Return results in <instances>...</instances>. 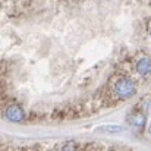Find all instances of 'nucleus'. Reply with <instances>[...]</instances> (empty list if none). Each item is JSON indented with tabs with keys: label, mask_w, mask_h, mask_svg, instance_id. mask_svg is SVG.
<instances>
[{
	"label": "nucleus",
	"mask_w": 151,
	"mask_h": 151,
	"mask_svg": "<svg viewBox=\"0 0 151 151\" xmlns=\"http://www.w3.org/2000/svg\"><path fill=\"white\" fill-rule=\"evenodd\" d=\"M137 72L141 75V76H148L151 73V59L144 56L141 57L138 62H137Z\"/></svg>",
	"instance_id": "4"
},
{
	"label": "nucleus",
	"mask_w": 151,
	"mask_h": 151,
	"mask_svg": "<svg viewBox=\"0 0 151 151\" xmlns=\"http://www.w3.org/2000/svg\"><path fill=\"white\" fill-rule=\"evenodd\" d=\"M145 111L151 114V99H147L145 100Z\"/></svg>",
	"instance_id": "7"
},
{
	"label": "nucleus",
	"mask_w": 151,
	"mask_h": 151,
	"mask_svg": "<svg viewBox=\"0 0 151 151\" xmlns=\"http://www.w3.org/2000/svg\"><path fill=\"white\" fill-rule=\"evenodd\" d=\"M148 135H150V137H151V123H150V125H148Z\"/></svg>",
	"instance_id": "8"
},
{
	"label": "nucleus",
	"mask_w": 151,
	"mask_h": 151,
	"mask_svg": "<svg viewBox=\"0 0 151 151\" xmlns=\"http://www.w3.org/2000/svg\"><path fill=\"white\" fill-rule=\"evenodd\" d=\"M99 132H109V134H120L123 129L117 125H106V126H99Z\"/></svg>",
	"instance_id": "5"
},
{
	"label": "nucleus",
	"mask_w": 151,
	"mask_h": 151,
	"mask_svg": "<svg viewBox=\"0 0 151 151\" xmlns=\"http://www.w3.org/2000/svg\"><path fill=\"white\" fill-rule=\"evenodd\" d=\"M4 116L9 122H15L19 123L25 119V111L19 104H9L4 110Z\"/></svg>",
	"instance_id": "2"
},
{
	"label": "nucleus",
	"mask_w": 151,
	"mask_h": 151,
	"mask_svg": "<svg viewBox=\"0 0 151 151\" xmlns=\"http://www.w3.org/2000/svg\"><path fill=\"white\" fill-rule=\"evenodd\" d=\"M114 93L119 99L128 100L137 94V84L131 78H120L114 84Z\"/></svg>",
	"instance_id": "1"
},
{
	"label": "nucleus",
	"mask_w": 151,
	"mask_h": 151,
	"mask_svg": "<svg viewBox=\"0 0 151 151\" xmlns=\"http://www.w3.org/2000/svg\"><path fill=\"white\" fill-rule=\"evenodd\" d=\"M78 147H79V145L75 144V142H72V141H68V142H65L63 145H60L62 150H76Z\"/></svg>",
	"instance_id": "6"
},
{
	"label": "nucleus",
	"mask_w": 151,
	"mask_h": 151,
	"mask_svg": "<svg viewBox=\"0 0 151 151\" xmlns=\"http://www.w3.org/2000/svg\"><path fill=\"white\" fill-rule=\"evenodd\" d=\"M129 123H131V126H134V128H137V129H141V128H144L145 123H147V114H145L144 111H135V113L131 114Z\"/></svg>",
	"instance_id": "3"
}]
</instances>
